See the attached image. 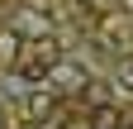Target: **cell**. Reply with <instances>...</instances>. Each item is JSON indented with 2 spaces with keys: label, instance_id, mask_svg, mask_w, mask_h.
<instances>
[{
  "label": "cell",
  "instance_id": "4",
  "mask_svg": "<svg viewBox=\"0 0 133 129\" xmlns=\"http://www.w3.org/2000/svg\"><path fill=\"white\" fill-rule=\"evenodd\" d=\"M57 96H62V91H57L52 81H48V91H33L29 101H24L29 120H52V115H57Z\"/></svg>",
  "mask_w": 133,
  "mask_h": 129
},
{
  "label": "cell",
  "instance_id": "7",
  "mask_svg": "<svg viewBox=\"0 0 133 129\" xmlns=\"http://www.w3.org/2000/svg\"><path fill=\"white\" fill-rule=\"evenodd\" d=\"M119 86L133 96V62H124V67H119Z\"/></svg>",
  "mask_w": 133,
  "mask_h": 129
},
{
  "label": "cell",
  "instance_id": "5",
  "mask_svg": "<svg viewBox=\"0 0 133 129\" xmlns=\"http://www.w3.org/2000/svg\"><path fill=\"white\" fill-rule=\"evenodd\" d=\"M90 129H119V110L114 105H90Z\"/></svg>",
  "mask_w": 133,
  "mask_h": 129
},
{
  "label": "cell",
  "instance_id": "1",
  "mask_svg": "<svg viewBox=\"0 0 133 129\" xmlns=\"http://www.w3.org/2000/svg\"><path fill=\"white\" fill-rule=\"evenodd\" d=\"M57 62H62V48H57L52 34L48 38H24L19 53H14V77L19 81H48Z\"/></svg>",
  "mask_w": 133,
  "mask_h": 129
},
{
  "label": "cell",
  "instance_id": "6",
  "mask_svg": "<svg viewBox=\"0 0 133 129\" xmlns=\"http://www.w3.org/2000/svg\"><path fill=\"white\" fill-rule=\"evenodd\" d=\"M81 124L90 129V120H81V115H52V129H81Z\"/></svg>",
  "mask_w": 133,
  "mask_h": 129
},
{
  "label": "cell",
  "instance_id": "3",
  "mask_svg": "<svg viewBox=\"0 0 133 129\" xmlns=\"http://www.w3.org/2000/svg\"><path fill=\"white\" fill-rule=\"evenodd\" d=\"M48 81H52V86H57L62 96H76L81 86H90V77H86V72H81V67H76V62H71V57H62V62H57V67H52V77H48Z\"/></svg>",
  "mask_w": 133,
  "mask_h": 129
},
{
  "label": "cell",
  "instance_id": "10",
  "mask_svg": "<svg viewBox=\"0 0 133 129\" xmlns=\"http://www.w3.org/2000/svg\"><path fill=\"white\" fill-rule=\"evenodd\" d=\"M0 129H5V115H0Z\"/></svg>",
  "mask_w": 133,
  "mask_h": 129
},
{
  "label": "cell",
  "instance_id": "11",
  "mask_svg": "<svg viewBox=\"0 0 133 129\" xmlns=\"http://www.w3.org/2000/svg\"><path fill=\"white\" fill-rule=\"evenodd\" d=\"M119 129H133V124H119Z\"/></svg>",
  "mask_w": 133,
  "mask_h": 129
},
{
  "label": "cell",
  "instance_id": "9",
  "mask_svg": "<svg viewBox=\"0 0 133 129\" xmlns=\"http://www.w3.org/2000/svg\"><path fill=\"white\" fill-rule=\"evenodd\" d=\"M124 10H128V14H133V0H124Z\"/></svg>",
  "mask_w": 133,
  "mask_h": 129
},
{
  "label": "cell",
  "instance_id": "2",
  "mask_svg": "<svg viewBox=\"0 0 133 129\" xmlns=\"http://www.w3.org/2000/svg\"><path fill=\"white\" fill-rule=\"evenodd\" d=\"M14 34H19V38H48V34H52V14L38 10V5H29L19 19H14Z\"/></svg>",
  "mask_w": 133,
  "mask_h": 129
},
{
  "label": "cell",
  "instance_id": "8",
  "mask_svg": "<svg viewBox=\"0 0 133 129\" xmlns=\"http://www.w3.org/2000/svg\"><path fill=\"white\" fill-rule=\"evenodd\" d=\"M29 5H38V10H48V5H52V0H29Z\"/></svg>",
  "mask_w": 133,
  "mask_h": 129
}]
</instances>
